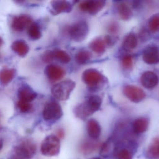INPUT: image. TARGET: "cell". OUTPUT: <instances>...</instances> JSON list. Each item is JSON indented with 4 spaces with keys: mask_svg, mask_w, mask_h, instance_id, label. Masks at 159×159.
Here are the masks:
<instances>
[{
    "mask_svg": "<svg viewBox=\"0 0 159 159\" xmlns=\"http://www.w3.org/2000/svg\"><path fill=\"white\" fill-rule=\"evenodd\" d=\"M102 102V99L98 96H91L74 108V113L79 119L85 120L100 109Z\"/></svg>",
    "mask_w": 159,
    "mask_h": 159,
    "instance_id": "obj_1",
    "label": "cell"
},
{
    "mask_svg": "<svg viewBox=\"0 0 159 159\" xmlns=\"http://www.w3.org/2000/svg\"><path fill=\"white\" fill-rule=\"evenodd\" d=\"M82 79L89 90L92 92L100 90L107 82V78L95 69H88L84 70Z\"/></svg>",
    "mask_w": 159,
    "mask_h": 159,
    "instance_id": "obj_2",
    "label": "cell"
},
{
    "mask_svg": "<svg viewBox=\"0 0 159 159\" xmlns=\"http://www.w3.org/2000/svg\"><path fill=\"white\" fill-rule=\"evenodd\" d=\"M76 85L75 81L70 79H66L54 85L51 89V92L54 97L57 100L66 101L69 98Z\"/></svg>",
    "mask_w": 159,
    "mask_h": 159,
    "instance_id": "obj_3",
    "label": "cell"
},
{
    "mask_svg": "<svg viewBox=\"0 0 159 159\" xmlns=\"http://www.w3.org/2000/svg\"><path fill=\"white\" fill-rule=\"evenodd\" d=\"M36 147L34 143L26 140L14 148L7 159H31L35 154Z\"/></svg>",
    "mask_w": 159,
    "mask_h": 159,
    "instance_id": "obj_4",
    "label": "cell"
},
{
    "mask_svg": "<svg viewBox=\"0 0 159 159\" xmlns=\"http://www.w3.org/2000/svg\"><path fill=\"white\" fill-rule=\"evenodd\" d=\"M89 30V26L87 22L81 20L70 25L68 28L67 33L72 41L81 42L86 39Z\"/></svg>",
    "mask_w": 159,
    "mask_h": 159,
    "instance_id": "obj_5",
    "label": "cell"
},
{
    "mask_svg": "<svg viewBox=\"0 0 159 159\" xmlns=\"http://www.w3.org/2000/svg\"><path fill=\"white\" fill-rule=\"evenodd\" d=\"M60 148V139L56 135H50L43 141L41 146V152L44 156L53 157L59 154Z\"/></svg>",
    "mask_w": 159,
    "mask_h": 159,
    "instance_id": "obj_6",
    "label": "cell"
},
{
    "mask_svg": "<svg viewBox=\"0 0 159 159\" xmlns=\"http://www.w3.org/2000/svg\"><path fill=\"white\" fill-rule=\"evenodd\" d=\"M63 115L62 107L58 102L51 100L47 102L43 111V119L47 121H55L61 119Z\"/></svg>",
    "mask_w": 159,
    "mask_h": 159,
    "instance_id": "obj_7",
    "label": "cell"
},
{
    "mask_svg": "<svg viewBox=\"0 0 159 159\" xmlns=\"http://www.w3.org/2000/svg\"><path fill=\"white\" fill-rule=\"evenodd\" d=\"M106 1L102 0L86 1L82 2L79 5V8L84 12L91 15L97 14L105 7Z\"/></svg>",
    "mask_w": 159,
    "mask_h": 159,
    "instance_id": "obj_8",
    "label": "cell"
},
{
    "mask_svg": "<svg viewBox=\"0 0 159 159\" xmlns=\"http://www.w3.org/2000/svg\"><path fill=\"white\" fill-rule=\"evenodd\" d=\"M123 93L129 100L135 103L141 102L146 96L145 92L141 88L132 85H125L124 87Z\"/></svg>",
    "mask_w": 159,
    "mask_h": 159,
    "instance_id": "obj_9",
    "label": "cell"
},
{
    "mask_svg": "<svg viewBox=\"0 0 159 159\" xmlns=\"http://www.w3.org/2000/svg\"><path fill=\"white\" fill-rule=\"evenodd\" d=\"M32 21L31 16L27 15H21L15 16L12 21V29L16 32L24 31L32 24Z\"/></svg>",
    "mask_w": 159,
    "mask_h": 159,
    "instance_id": "obj_10",
    "label": "cell"
},
{
    "mask_svg": "<svg viewBox=\"0 0 159 159\" xmlns=\"http://www.w3.org/2000/svg\"><path fill=\"white\" fill-rule=\"evenodd\" d=\"M51 9L50 12L54 16L63 13H69L72 10V5L66 1H52L50 2Z\"/></svg>",
    "mask_w": 159,
    "mask_h": 159,
    "instance_id": "obj_11",
    "label": "cell"
},
{
    "mask_svg": "<svg viewBox=\"0 0 159 159\" xmlns=\"http://www.w3.org/2000/svg\"><path fill=\"white\" fill-rule=\"evenodd\" d=\"M44 73L52 81H58L63 79L66 75V70L57 65H48L44 70Z\"/></svg>",
    "mask_w": 159,
    "mask_h": 159,
    "instance_id": "obj_12",
    "label": "cell"
},
{
    "mask_svg": "<svg viewBox=\"0 0 159 159\" xmlns=\"http://www.w3.org/2000/svg\"><path fill=\"white\" fill-rule=\"evenodd\" d=\"M144 62L148 65H155L159 61V50L155 46H149L145 48L142 54Z\"/></svg>",
    "mask_w": 159,
    "mask_h": 159,
    "instance_id": "obj_13",
    "label": "cell"
},
{
    "mask_svg": "<svg viewBox=\"0 0 159 159\" xmlns=\"http://www.w3.org/2000/svg\"><path fill=\"white\" fill-rule=\"evenodd\" d=\"M38 96V94L30 86L23 85L19 87L17 91V97L19 101L31 103Z\"/></svg>",
    "mask_w": 159,
    "mask_h": 159,
    "instance_id": "obj_14",
    "label": "cell"
},
{
    "mask_svg": "<svg viewBox=\"0 0 159 159\" xmlns=\"http://www.w3.org/2000/svg\"><path fill=\"white\" fill-rule=\"evenodd\" d=\"M140 81L145 88L148 89H153L158 84V77L154 72L147 71L141 75Z\"/></svg>",
    "mask_w": 159,
    "mask_h": 159,
    "instance_id": "obj_15",
    "label": "cell"
},
{
    "mask_svg": "<svg viewBox=\"0 0 159 159\" xmlns=\"http://www.w3.org/2000/svg\"><path fill=\"white\" fill-rule=\"evenodd\" d=\"M86 129L88 135L93 139H97L101 134V126L99 123L95 119H90L88 121Z\"/></svg>",
    "mask_w": 159,
    "mask_h": 159,
    "instance_id": "obj_16",
    "label": "cell"
},
{
    "mask_svg": "<svg viewBox=\"0 0 159 159\" xmlns=\"http://www.w3.org/2000/svg\"><path fill=\"white\" fill-rule=\"evenodd\" d=\"M16 70L13 68L2 69L0 70V84L3 86H6L13 80L16 76Z\"/></svg>",
    "mask_w": 159,
    "mask_h": 159,
    "instance_id": "obj_17",
    "label": "cell"
},
{
    "mask_svg": "<svg viewBox=\"0 0 159 159\" xmlns=\"http://www.w3.org/2000/svg\"><path fill=\"white\" fill-rule=\"evenodd\" d=\"M12 50L19 56H25L30 51V47L25 42L22 40L15 41L11 45Z\"/></svg>",
    "mask_w": 159,
    "mask_h": 159,
    "instance_id": "obj_18",
    "label": "cell"
},
{
    "mask_svg": "<svg viewBox=\"0 0 159 159\" xmlns=\"http://www.w3.org/2000/svg\"><path fill=\"white\" fill-rule=\"evenodd\" d=\"M149 125V121L148 118H139L136 119L133 123V129L137 134H141L148 130Z\"/></svg>",
    "mask_w": 159,
    "mask_h": 159,
    "instance_id": "obj_19",
    "label": "cell"
},
{
    "mask_svg": "<svg viewBox=\"0 0 159 159\" xmlns=\"http://www.w3.org/2000/svg\"><path fill=\"white\" fill-rule=\"evenodd\" d=\"M159 138H154L148 147L147 155L150 159H158L159 157Z\"/></svg>",
    "mask_w": 159,
    "mask_h": 159,
    "instance_id": "obj_20",
    "label": "cell"
},
{
    "mask_svg": "<svg viewBox=\"0 0 159 159\" xmlns=\"http://www.w3.org/2000/svg\"><path fill=\"white\" fill-rule=\"evenodd\" d=\"M99 146V143L94 140H84L80 147V151L84 155H89L95 151Z\"/></svg>",
    "mask_w": 159,
    "mask_h": 159,
    "instance_id": "obj_21",
    "label": "cell"
},
{
    "mask_svg": "<svg viewBox=\"0 0 159 159\" xmlns=\"http://www.w3.org/2000/svg\"><path fill=\"white\" fill-rule=\"evenodd\" d=\"M138 40L135 34L129 33L125 38L123 42L122 47L126 51H131L135 49L137 46Z\"/></svg>",
    "mask_w": 159,
    "mask_h": 159,
    "instance_id": "obj_22",
    "label": "cell"
},
{
    "mask_svg": "<svg viewBox=\"0 0 159 159\" xmlns=\"http://www.w3.org/2000/svg\"><path fill=\"white\" fill-rule=\"evenodd\" d=\"M89 48L98 54H103L106 51V45L104 40L98 38L92 41L89 44Z\"/></svg>",
    "mask_w": 159,
    "mask_h": 159,
    "instance_id": "obj_23",
    "label": "cell"
},
{
    "mask_svg": "<svg viewBox=\"0 0 159 159\" xmlns=\"http://www.w3.org/2000/svg\"><path fill=\"white\" fill-rule=\"evenodd\" d=\"M118 12L121 19L124 21H129L133 16L131 8L126 3H122L119 5Z\"/></svg>",
    "mask_w": 159,
    "mask_h": 159,
    "instance_id": "obj_24",
    "label": "cell"
},
{
    "mask_svg": "<svg viewBox=\"0 0 159 159\" xmlns=\"http://www.w3.org/2000/svg\"><path fill=\"white\" fill-rule=\"evenodd\" d=\"M28 35L32 40L39 39L42 37V32L39 26L36 23H32L28 28Z\"/></svg>",
    "mask_w": 159,
    "mask_h": 159,
    "instance_id": "obj_25",
    "label": "cell"
},
{
    "mask_svg": "<svg viewBox=\"0 0 159 159\" xmlns=\"http://www.w3.org/2000/svg\"><path fill=\"white\" fill-rule=\"evenodd\" d=\"M54 58L57 59L58 61L64 64H68L71 60L70 56L65 51L59 49H56L52 51Z\"/></svg>",
    "mask_w": 159,
    "mask_h": 159,
    "instance_id": "obj_26",
    "label": "cell"
},
{
    "mask_svg": "<svg viewBox=\"0 0 159 159\" xmlns=\"http://www.w3.org/2000/svg\"><path fill=\"white\" fill-rule=\"evenodd\" d=\"M92 57V55L91 52L83 50L78 52L75 55V60L79 65H84L87 63Z\"/></svg>",
    "mask_w": 159,
    "mask_h": 159,
    "instance_id": "obj_27",
    "label": "cell"
},
{
    "mask_svg": "<svg viewBox=\"0 0 159 159\" xmlns=\"http://www.w3.org/2000/svg\"><path fill=\"white\" fill-rule=\"evenodd\" d=\"M148 27L152 33L158 32L159 29V14L153 15L150 17L148 21Z\"/></svg>",
    "mask_w": 159,
    "mask_h": 159,
    "instance_id": "obj_28",
    "label": "cell"
},
{
    "mask_svg": "<svg viewBox=\"0 0 159 159\" xmlns=\"http://www.w3.org/2000/svg\"><path fill=\"white\" fill-rule=\"evenodd\" d=\"M116 156L117 159H133V153L129 149L122 148L116 152Z\"/></svg>",
    "mask_w": 159,
    "mask_h": 159,
    "instance_id": "obj_29",
    "label": "cell"
},
{
    "mask_svg": "<svg viewBox=\"0 0 159 159\" xmlns=\"http://www.w3.org/2000/svg\"><path fill=\"white\" fill-rule=\"evenodd\" d=\"M18 109L22 113H29L33 111V106L31 103L18 101L17 103Z\"/></svg>",
    "mask_w": 159,
    "mask_h": 159,
    "instance_id": "obj_30",
    "label": "cell"
},
{
    "mask_svg": "<svg viewBox=\"0 0 159 159\" xmlns=\"http://www.w3.org/2000/svg\"><path fill=\"white\" fill-rule=\"evenodd\" d=\"M112 145L111 140H108L103 143L100 149V154L103 157H107L109 155L111 150Z\"/></svg>",
    "mask_w": 159,
    "mask_h": 159,
    "instance_id": "obj_31",
    "label": "cell"
},
{
    "mask_svg": "<svg viewBox=\"0 0 159 159\" xmlns=\"http://www.w3.org/2000/svg\"><path fill=\"white\" fill-rule=\"evenodd\" d=\"M122 66L125 70H130L133 66V60L132 56L125 55L123 57L121 60Z\"/></svg>",
    "mask_w": 159,
    "mask_h": 159,
    "instance_id": "obj_32",
    "label": "cell"
},
{
    "mask_svg": "<svg viewBox=\"0 0 159 159\" xmlns=\"http://www.w3.org/2000/svg\"><path fill=\"white\" fill-rule=\"evenodd\" d=\"M107 30L110 34L116 35L120 31V26L117 22H111L108 26Z\"/></svg>",
    "mask_w": 159,
    "mask_h": 159,
    "instance_id": "obj_33",
    "label": "cell"
},
{
    "mask_svg": "<svg viewBox=\"0 0 159 159\" xmlns=\"http://www.w3.org/2000/svg\"><path fill=\"white\" fill-rule=\"evenodd\" d=\"M139 38L143 42H146L149 40L151 36L148 30L145 28L141 29L139 32Z\"/></svg>",
    "mask_w": 159,
    "mask_h": 159,
    "instance_id": "obj_34",
    "label": "cell"
},
{
    "mask_svg": "<svg viewBox=\"0 0 159 159\" xmlns=\"http://www.w3.org/2000/svg\"><path fill=\"white\" fill-rule=\"evenodd\" d=\"M43 62L46 63H50L53 60L54 57L53 55L52 51L48 50L44 52L42 57Z\"/></svg>",
    "mask_w": 159,
    "mask_h": 159,
    "instance_id": "obj_35",
    "label": "cell"
},
{
    "mask_svg": "<svg viewBox=\"0 0 159 159\" xmlns=\"http://www.w3.org/2000/svg\"><path fill=\"white\" fill-rule=\"evenodd\" d=\"M106 45L108 46H111L113 45L114 43V40L111 36L109 35H107L105 36L104 40Z\"/></svg>",
    "mask_w": 159,
    "mask_h": 159,
    "instance_id": "obj_36",
    "label": "cell"
},
{
    "mask_svg": "<svg viewBox=\"0 0 159 159\" xmlns=\"http://www.w3.org/2000/svg\"><path fill=\"white\" fill-rule=\"evenodd\" d=\"M57 136L60 139L63 138L65 136V132L63 129H58L57 132Z\"/></svg>",
    "mask_w": 159,
    "mask_h": 159,
    "instance_id": "obj_37",
    "label": "cell"
},
{
    "mask_svg": "<svg viewBox=\"0 0 159 159\" xmlns=\"http://www.w3.org/2000/svg\"><path fill=\"white\" fill-rule=\"evenodd\" d=\"M3 147V139L0 138V152L1 151Z\"/></svg>",
    "mask_w": 159,
    "mask_h": 159,
    "instance_id": "obj_38",
    "label": "cell"
},
{
    "mask_svg": "<svg viewBox=\"0 0 159 159\" xmlns=\"http://www.w3.org/2000/svg\"><path fill=\"white\" fill-rule=\"evenodd\" d=\"M3 41L2 40V38L0 37V47L2 46V44H3Z\"/></svg>",
    "mask_w": 159,
    "mask_h": 159,
    "instance_id": "obj_39",
    "label": "cell"
},
{
    "mask_svg": "<svg viewBox=\"0 0 159 159\" xmlns=\"http://www.w3.org/2000/svg\"><path fill=\"white\" fill-rule=\"evenodd\" d=\"M101 159L100 158H99V157H95V158H92V159Z\"/></svg>",
    "mask_w": 159,
    "mask_h": 159,
    "instance_id": "obj_40",
    "label": "cell"
},
{
    "mask_svg": "<svg viewBox=\"0 0 159 159\" xmlns=\"http://www.w3.org/2000/svg\"><path fill=\"white\" fill-rule=\"evenodd\" d=\"M1 113H0V122H1ZM0 128H1V127H0Z\"/></svg>",
    "mask_w": 159,
    "mask_h": 159,
    "instance_id": "obj_41",
    "label": "cell"
}]
</instances>
